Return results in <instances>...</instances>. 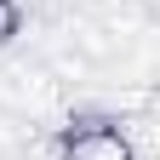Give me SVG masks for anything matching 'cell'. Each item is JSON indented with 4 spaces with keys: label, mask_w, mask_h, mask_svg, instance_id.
I'll return each mask as SVG.
<instances>
[{
    "label": "cell",
    "mask_w": 160,
    "mask_h": 160,
    "mask_svg": "<svg viewBox=\"0 0 160 160\" xmlns=\"http://www.w3.org/2000/svg\"><path fill=\"white\" fill-rule=\"evenodd\" d=\"M57 160H137V149H132V137L120 132L114 120L86 114V120H74V126L57 137Z\"/></svg>",
    "instance_id": "6da1fadb"
},
{
    "label": "cell",
    "mask_w": 160,
    "mask_h": 160,
    "mask_svg": "<svg viewBox=\"0 0 160 160\" xmlns=\"http://www.w3.org/2000/svg\"><path fill=\"white\" fill-rule=\"evenodd\" d=\"M17 29H23V6L17 0H0V46H12Z\"/></svg>",
    "instance_id": "7a4b0ae2"
}]
</instances>
